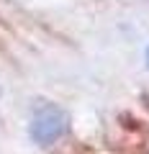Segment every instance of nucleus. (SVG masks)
<instances>
[{
	"instance_id": "obj_1",
	"label": "nucleus",
	"mask_w": 149,
	"mask_h": 154,
	"mask_svg": "<svg viewBox=\"0 0 149 154\" xmlns=\"http://www.w3.org/2000/svg\"><path fill=\"white\" fill-rule=\"evenodd\" d=\"M70 131V113L54 103H44L33 110L28 123V136L39 146H51Z\"/></svg>"
},
{
	"instance_id": "obj_2",
	"label": "nucleus",
	"mask_w": 149,
	"mask_h": 154,
	"mask_svg": "<svg viewBox=\"0 0 149 154\" xmlns=\"http://www.w3.org/2000/svg\"><path fill=\"white\" fill-rule=\"evenodd\" d=\"M147 67H149V49H147Z\"/></svg>"
}]
</instances>
